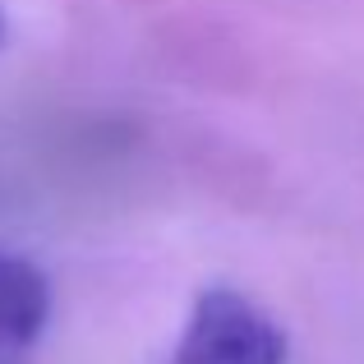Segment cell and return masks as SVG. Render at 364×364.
I'll return each instance as SVG.
<instances>
[{
    "instance_id": "2",
    "label": "cell",
    "mask_w": 364,
    "mask_h": 364,
    "mask_svg": "<svg viewBox=\"0 0 364 364\" xmlns=\"http://www.w3.org/2000/svg\"><path fill=\"white\" fill-rule=\"evenodd\" d=\"M51 318V282L23 254L0 249V346H33Z\"/></svg>"
},
{
    "instance_id": "1",
    "label": "cell",
    "mask_w": 364,
    "mask_h": 364,
    "mask_svg": "<svg viewBox=\"0 0 364 364\" xmlns=\"http://www.w3.org/2000/svg\"><path fill=\"white\" fill-rule=\"evenodd\" d=\"M291 341L267 309H258L245 291L208 286L198 291L180 346L171 364H286Z\"/></svg>"
},
{
    "instance_id": "3",
    "label": "cell",
    "mask_w": 364,
    "mask_h": 364,
    "mask_svg": "<svg viewBox=\"0 0 364 364\" xmlns=\"http://www.w3.org/2000/svg\"><path fill=\"white\" fill-rule=\"evenodd\" d=\"M5 33H9V28H5V9H0V42H5Z\"/></svg>"
}]
</instances>
